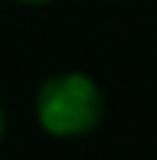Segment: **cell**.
<instances>
[{"label": "cell", "mask_w": 157, "mask_h": 160, "mask_svg": "<svg viewBox=\"0 0 157 160\" xmlns=\"http://www.w3.org/2000/svg\"><path fill=\"white\" fill-rule=\"evenodd\" d=\"M102 114V88L85 72L49 75L36 92V121L53 137H85L98 128Z\"/></svg>", "instance_id": "obj_1"}, {"label": "cell", "mask_w": 157, "mask_h": 160, "mask_svg": "<svg viewBox=\"0 0 157 160\" xmlns=\"http://www.w3.org/2000/svg\"><path fill=\"white\" fill-rule=\"evenodd\" d=\"M3 128H7V118H3V108H0V137H3Z\"/></svg>", "instance_id": "obj_2"}, {"label": "cell", "mask_w": 157, "mask_h": 160, "mask_svg": "<svg viewBox=\"0 0 157 160\" xmlns=\"http://www.w3.org/2000/svg\"><path fill=\"white\" fill-rule=\"evenodd\" d=\"M23 3H49V0H23Z\"/></svg>", "instance_id": "obj_3"}]
</instances>
